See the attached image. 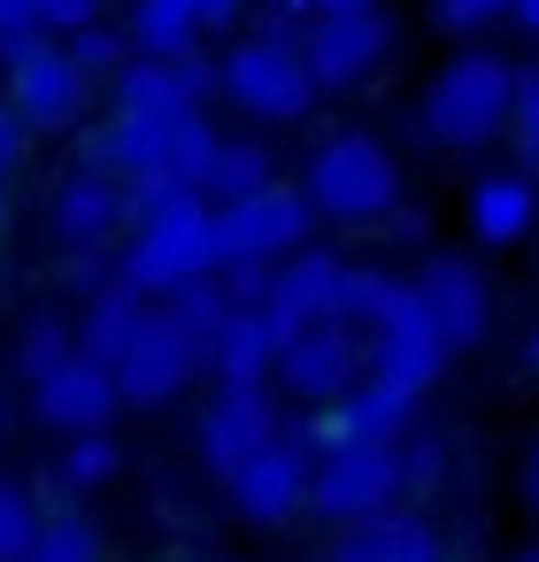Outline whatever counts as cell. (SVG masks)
Segmentation results:
<instances>
[{
    "label": "cell",
    "instance_id": "52a82bcc",
    "mask_svg": "<svg viewBox=\"0 0 539 562\" xmlns=\"http://www.w3.org/2000/svg\"><path fill=\"white\" fill-rule=\"evenodd\" d=\"M401 493H408V477H401V447H355V439H347V447H324L308 516H324V524L355 531V524L393 516V508H401Z\"/></svg>",
    "mask_w": 539,
    "mask_h": 562
},
{
    "label": "cell",
    "instance_id": "b9f144b4",
    "mask_svg": "<svg viewBox=\"0 0 539 562\" xmlns=\"http://www.w3.org/2000/svg\"><path fill=\"white\" fill-rule=\"evenodd\" d=\"M0 232H9V186H0Z\"/></svg>",
    "mask_w": 539,
    "mask_h": 562
},
{
    "label": "cell",
    "instance_id": "e575fe53",
    "mask_svg": "<svg viewBox=\"0 0 539 562\" xmlns=\"http://www.w3.org/2000/svg\"><path fill=\"white\" fill-rule=\"evenodd\" d=\"M24 147H32V124L0 101V186H9V170H24Z\"/></svg>",
    "mask_w": 539,
    "mask_h": 562
},
{
    "label": "cell",
    "instance_id": "60d3db41",
    "mask_svg": "<svg viewBox=\"0 0 539 562\" xmlns=\"http://www.w3.org/2000/svg\"><path fill=\"white\" fill-rule=\"evenodd\" d=\"M524 370L539 378V331H524Z\"/></svg>",
    "mask_w": 539,
    "mask_h": 562
},
{
    "label": "cell",
    "instance_id": "f546056e",
    "mask_svg": "<svg viewBox=\"0 0 539 562\" xmlns=\"http://www.w3.org/2000/svg\"><path fill=\"white\" fill-rule=\"evenodd\" d=\"M40 508H32V493L16 485V477H0V562H32V547H40Z\"/></svg>",
    "mask_w": 539,
    "mask_h": 562
},
{
    "label": "cell",
    "instance_id": "44dd1931",
    "mask_svg": "<svg viewBox=\"0 0 539 562\" xmlns=\"http://www.w3.org/2000/svg\"><path fill=\"white\" fill-rule=\"evenodd\" d=\"M324 562H447V547H439V531H431L424 516L393 508V516H378V524L339 531Z\"/></svg>",
    "mask_w": 539,
    "mask_h": 562
},
{
    "label": "cell",
    "instance_id": "9a60e30c",
    "mask_svg": "<svg viewBox=\"0 0 539 562\" xmlns=\"http://www.w3.org/2000/svg\"><path fill=\"white\" fill-rule=\"evenodd\" d=\"M209 93H224V63H201V55H186V63L132 55V63H124V78L109 86L116 116H147V124L201 116V109H209Z\"/></svg>",
    "mask_w": 539,
    "mask_h": 562
},
{
    "label": "cell",
    "instance_id": "4fadbf2b",
    "mask_svg": "<svg viewBox=\"0 0 539 562\" xmlns=\"http://www.w3.org/2000/svg\"><path fill=\"white\" fill-rule=\"evenodd\" d=\"M362 378H370V355H362L355 324H308V331H293L285 355H278V385H285L293 401H308L316 416L339 408Z\"/></svg>",
    "mask_w": 539,
    "mask_h": 562
},
{
    "label": "cell",
    "instance_id": "8992f818",
    "mask_svg": "<svg viewBox=\"0 0 539 562\" xmlns=\"http://www.w3.org/2000/svg\"><path fill=\"white\" fill-rule=\"evenodd\" d=\"M324 447H332L324 416H285V431H278V439H270L239 477H224V493H232L239 524H255V531H285L293 516H308Z\"/></svg>",
    "mask_w": 539,
    "mask_h": 562
},
{
    "label": "cell",
    "instance_id": "d590c367",
    "mask_svg": "<svg viewBox=\"0 0 539 562\" xmlns=\"http://www.w3.org/2000/svg\"><path fill=\"white\" fill-rule=\"evenodd\" d=\"M40 16H47V32H86V24H101V0H40Z\"/></svg>",
    "mask_w": 539,
    "mask_h": 562
},
{
    "label": "cell",
    "instance_id": "ffe728a7",
    "mask_svg": "<svg viewBox=\"0 0 539 562\" xmlns=\"http://www.w3.org/2000/svg\"><path fill=\"white\" fill-rule=\"evenodd\" d=\"M324 431H332V447H401L408 431H416V393H401V385H378V378H362L339 408H324Z\"/></svg>",
    "mask_w": 539,
    "mask_h": 562
},
{
    "label": "cell",
    "instance_id": "d6986e66",
    "mask_svg": "<svg viewBox=\"0 0 539 562\" xmlns=\"http://www.w3.org/2000/svg\"><path fill=\"white\" fill-rule=\"evenodd\" d=\"M462 209H470V239L478 247H524L531 224H539V186L524 170H485V178H470Z\"/></svg>",
    "mask_w": 539,
    "mask_h": 562
},
{
    "label": "cell",
    "instance_id": "8fae6325",
    "mask_svg": "<svg viewBox=\"0 0 539 562\" xmlns=\"http://www.w3.org/2000/svg\"><path fill=\"white\" fill-rule=\"evenodd\" d=\"M393 47H401V32L385 9H347V16H316L301 55L316 70V93H355L393 63Z\"/></svg>",
    "mask_w": 539,
    "mask_h": 562
},
{
    "label": "cell",
    "instance_id": "ac0fdd59",
    "mask_svg": "<svg viewBox=\"0 0 539 562\" xmlns=\"http://www.w3.org/2000/svg\"><path fill=\"white\" fill-rule=\"evenodd\" d=\"M347 278H355V262H339L332 247H308V255H293V262L278 270L262 316H270L285 339L308 331V324H339V308H347Z\"/></svg>",
    "mask_w": 539,
    "mask_h": 562
},
{
    "label": "cell",
    "instance_id": "30bf717a",
    "mask_svg": "<svg viewBox=\"0 0 539 562\" xmlns=\"http://www.w3.org/2000/svg\"><path fill=\"white\" fill-rule=\"evenodd\" d=\"M201 370H209V347H193L186 324L155 301L147 324H139V339H132L124 362H116V385H124V408H170Z\"/></svg>",
    "mask_w": 539,
    "mask_h": 562
},
{
    "label": "cell",
    "instance_id": "8d00e7d4",
    "mask_svg": "<svg viewBox=\"0 0 539 562\" xmlns=\"http://www.w3.org/2000/svg\"><path fill=\"white\" fill-rule=\"evenodd\" d=\"M239 9H247V0H186V16H193L201 32H232V24H239Z\"/></svg>",
    "mask_w": 539,
    "mask_h": 562
},
{
    "label": "cell",
    "instance_id": "484cf974",
    "mask_svg": "<svg viewBox=\"0 0 539 562\" xmlns=\"http://www.w3.org/2000/svg\"><path fill=\"white\" fill-rule=\"evenodd\" d=\"M132 55H155V63H186L201 47V24L186 16V0H132V24H124Z\"/></svg>",
    "mask_w": 539,
    "mask_h": 562
},
{
    "label": "cell",
    "instance_id": "83f0119b",
    "mask_svg": "<svg viewBox=\"0 0 539 562\" xmlns=\"http://www.w3.org/2000/svg\"><path fill=\"white\" fill-rule=\"evenodd\" d=\"M78 355H86V347H78V331H70L63 316H32V324H24V339H16V370H24L32 385H47V378H55V370H70Z\"/></svg>",
    "mask_w": 539,
    "mask_h": 562
},
{
    "label": "cell",
    "instance_id": "74e56055",
    "mask_svg": "<svg viewBox=\"0 0 539 562\" xmlns=\"http://www.w3.org/2000/svg\"><path fill=\"white\" fill-rule=\"evenodd\" d=\"M285 9H301V16L316 24V16H347V9H378V0H285Z\"/></svg>",
    "mask_w": 539,
    "mask_h": 562
},
{
    "label": "cell",
    "instance_id": "2e32d148",
    "mask_svg": "<svg viewBox=\"0 0 539 562\" xmlns=\"http://www.w3.org/2000/svg\"><path fill=\"white\" fill-rule=\"evenodd\" d=\"M416 301H424V316H431V331L454 347V355H470L485 331H493V285H485V270L470 262V255H424V270H416Z\"/></svg>",
    "mask_w": 539,
    "mask_h": 562
},
{
    "label": "cell",
    "instance_id": "9c48e42d",
    "mask_svg": "<svg viewBox=\"0 0 539 562\" xmlns=\"http://www.w3.org/2000/svg\"><path fill=\"white\" fill-rule=\"evenodd\" d=\"M47 224H55L63 255H124L139 209H132V186H124V178H109V170H70V178L55 186Z\"/></svg>",
    "mask_w": 539,
    "mask_h": 562
},
{
    "label": "cell",
    "instance_id": "ab89813d",
    "mask_svg": "<svg viewBox=\"0 0 539 562\" xmlns=\"http://www.w3.org/2000/svg\"><path fill=\"white\" fill-rule=\"evenodd\" d=\"M508 24H516V32H531V40H539V0H516V9H508Z\"/></svg>",
    "mask_w": 539,
    "mask_h": 562
},
{
    "label": "cell",
    "instance_id": "7c38bea8",
    "mask_svg": "<svg viewBox=\"0 0 539 562\" xmlns=\"http://www.w3.org/2000/svg\"><path fill=\"white\" fill-rule=\"evenodd\" d=\"M285 431V408H278V385H216V401L201 408L193 424V447L216 477H239L270 439Z\"/></svg>",
    "mask_w": 539,
    "mask_h": 562
},
{
    "label": "cell",
    "instance_id": "6da1fadb",
    "mask_svg": "<svg viewBox=\"0 0 539 562\" xmlns=\"http://www.w3.org/2000/svg\"><path fill=\"white\" fill-rule=\"evenodd\" d=\"M339 324H355V339H362V355H370V378H378V385H401V393H416V401H424V393L447 378V362H454V347L431 331V316H424V301H416V278H393V270H362V262H355Z\"/></svg>",
    "mask_w": 539,
    "mask_h": 562
},
{
    "label": "cell",
    "instance_id": "7a4b0ae2",
    "mask_svg": "<svg viewBox=\"0 0 539 562\" xmlns=\"http://www.w3.org/2000/svg\"><path fill=\"white\" fill-rule=\"evenodd\" d=\"M516 78H524V70H516L508 55H493V47L447 55V63L431 70L424 101H416V132H424L431 147H447V155L493 147V139L508 132V116H516Z\"/></svg>",
    "mask_w": 539,
    "mask_h": 562
},
{
    "label": "cell",
    "instance_id": "603a6c76",
    "mask_svg": "<svg viewBox=\"0 0 539 562\" xmlns=\"http://www.w3.org/2000/svg\"><path fill=\"white\" fill-rule=\"evenodd\" d=\"M147 308H155V301H147V293H132V285L116 278V285H109V293H93V308L78 316V347H86L93 362H109V370H116V362H124V347L139 339Z\"/></svg>",
    "mask_w": 539,
    "mask_h": 562
},
{
    "label": "cell",
    "instance_id": "7bdbcfd3",
    "mask_svg": "<svg viewBox=\"0 0 539 562\" xmlns=\"http://www.w3.org/2000/svg\"><path fill=\"white\" fill-rule=\"evenodd\" d=\"M516 562H539V539H531V547H524V554H516Z\"/></svg>",
    "mask_w": 539,
    "mask_h": 562
},
{
    "label": "cell",
    "instance_id": "cb8c5ba5",
    "mask_svg": "<svg viewBox=\"0 0 539 562\" xmlns=\"http://www.w3.org/2000/svg\"><path fill=\"white\" fill-rule=\"evenodd\" d=\"M270 186H278L270 147H262V139H224V147H216V162H209V178H201V201L239 209V201H255V193H270Z\"/></svg>",
    "mask_w": 539,
    "mask_h": 562
},
{
    "label": "cell",
    "instance_id": "4316f807",
    "mask_svg": "<svg viewBox=\"0 0 539 562\" xmlns=\"http://www.w3.org/2000/svg\"><path fill=\"white\" fill-rule=\"evenodd\" d=\"M162 308H170V316L186 324V339H193V347H209V355H216V339H224V331H232V316H239V301L224 293V278H201V285H186V293H170Z\"/></svg>",
    "mask_w": 539,
    "mask_h": 562
},
{
    "label": "cell",
    "instance_id": "277c9868",
    "mask_svg": "<svg viewBox=\"0 0 539 562\" xmlns=\"http://www.w3.org/2000/svg\"><path fill=\"white\" fill-rule=\"evenodd\" d=\"M308 32L293 24V16H278V24H262L255 40H239L232 55H224V101L247 116V124H262V132H285V124H301L308 109H316V70H308Z\"/></svg>",
    "mask_w": 539,
    "mask_h": 562
},
{
    "label": "cell",
    "instance_id": "5bb4252c",
    "mask_svg": "<svg viewBox=\"0 0 539 562\" xmlns=\"http://www.w3.org/2000/svg\"><path fill=\"white\" fill-rule=\"evenodd\" d=\"M9 109L32 124V132H78L86 109H93V78L78 70L70 47H32L24 63H9Z\"/></svg>",
    "mask_w": 539,
    "mask_h": 562
},
{
    "label": "cell",
    "instance_id": "e0dca14e",
    "mask_svg": "<svg viewBox=\"0 0 539 562\" xmlns=\"http://www.w3.org/2000/svg\"><path fill=\"white\" fill-rule=\"evenodd\" d=\"M32 416H40L47 431H63V439L116 431V416H124V385H116V370H109V362L78 355L70 370H55L47 385H32Z\"/></svg>",
    "mask_w": 539,
    "mask_h": 562
},
{
    "label": "cell",
    "instance_id": "f1b7e54d",
    "mask_svg": "<svg viewBox=\"0 0 539 562\" xmlns=\"http://www.w3.org/2000/svg\"><path fill=\"white\" fill-rule=\"evenodd\" d=\"M32 562H109V539H101V524H93V516L63 508V516H47V524H40Z\"/></svg>",
    "mask_w": 539,
    "mask_h": 562
},
{
    "label": "cell",
    "instance_id": "d4e9b609",
    "mask_svg": "<svg viewBox=\"0 0 539 562\" xmlns=\"http://www.w3.org/2000/svg\"><path fill=\"white\" fill-rule=\"evenodd\" d=\"M116 477H124V439H116V431L70 439V447L55 454V470H47V485H55L63 501H86V493H101V485H116Z\"/></svg>",
    "mask_w": 539,
    "mask_h": 562
},
{
    "label": "cell",
    "instance_id": "ba28073f",
    "mask_svg": "<svg viewBox=\"0 0 539 562\" xmlns=\"http://www.w3.org/2000/svg\"><path fill=\"white\" fill-rule=\"evenodd\" d=\"M308 232H316V209L301 186H270L239 209H224V270H285L293 255H308Z\"/></svg>",
    "mask_w": 539,
    "mask_h": 562
},
{
    "label": "cell",
    "instance_id": "d6a6232c",
    "mask_svg": "<svg viewBox=\"0 0 539 562\" xmlns=\"http://www.w3.org/2000/svg\"><path fill=\"white\" fill-rule=\"evenodd\" d=\"M447 439H431V431H408L401 439V477H408V493H431V485H447Z\"/></svg>",
    "mask_w": 539,
    "mask_h": 562
},
{
    "label": "cell",
    "instance_id": "f35d334b",
    "mask_svg": "<svg viewBox=\"0 0 539 562\" xmlns=\"http://www.w3.org/2000/svg\"><path fill=\"white\" fill-rule=\"evenodd\" d=\"M524 501H531V516H539V439H531V454H524Z\"/></svg>",
    "mask_w": 539,
    "mask_h": 562
},
{
    "label": "cell",
    "instance_id": "ee69618b",
    "mask_svg": "<svg viewBox=\"0 0 539 562\" xmlns=\"http://www.w3.org/2000/svg\"><path fill=\"white\" fill-rule=\"evenodd\" d=\"M0 9H9V0H0Z\"/></svg>",
    "mask_w": 539,
    "mask_h": 562
},
{
    "label": "cell",
    "instance_id": "7402d4cb",
    "mask_svg": "<svg viewBox=\"0 0 539 562\" xmlns=\"http://www.w3.org/2000/svg\"><path fill=\"white\" fill-rule=\"evenodd\" d=\"M278 355H285V331H278L262 308H239L232 331L216 339L209 370H216L224 385H270V378H278Z\"/></svg>",
    "mask_w": 539,
    "mask_h": 562
},
{
    "label": "cell",
    "instance_id": "3957f363",
    "mask_svg": "<svg viewBox=\"0 0 539 562\" xmlns=\"http://www.w3.org/2000/svg\"><path fill=\"white\" fill-rule=\"evenodd\" d=\"M116 278L132 293H147V301H170V293H186L201 278H224V209L186 193V201L139 216L132 247L116 255Z\"/></svg>",
    "mask_w": 539,
    "mask_h": 562
},
{
    "label": "cell",
    "instance_id": "5b68a950",
    "mask_svg": "<svg viewBox=\"0 0 539 562\" xmlns=\"http://www.w3.org/2000/svg\"><path fill=\"white\" fill-rule=\"evenodd\" d=\"M301 193L324 224H393L401 216V162L385 139L370 132H332L308 147V170H301Z\"/></svg>",
    "mask_w": 539,
    "mask_h": 562
},
{
    "label": "cell",
    "instance_id": "836d02e7",
    "mask_svg": "<svg viewBox=\"0 0 539 562\" xmlns=\"http://www.w3.org/2000/svg\"><path fill=\"white\" fill-rule=\"evenodd\" d=\"M516 9V0H431V24L439 32H454V40H478L485 24H501Z\"/></svg>",
    "mask_w": 539,
    "mask_h": 562
},
{
    "label": "cell",
    "instance_id": "1f68e13d",
    "mask_svg": "<svg viewBox=\"0 0 539 562\" xmlns=\"http://www.w3.org/2000/svg\"><path fill=\"white\" fill-rule=\"evenodd\" d=\"M508 155L524 178H539V70L516 78V116H508Z\"/></svg>",
    "mask_w": 539,
    "mask_h": 562
},
{
    "label": "cell",
    "instance_id": "4dcf8cb0",
    "mask_svg": "<svg viewBox=\"0 0 539 562\" xmlns=\"http://www.w3.org/2000/svg\"><path fill=\"white\" fill-rule=\"evenodd\" d=\"M70 55H78V70H86L93 86H101V78L116 86V78H124V63H132V40H124V32H109V24H86V32L70 40Z\"/></svg>",
    "mask_w": 539,
    "mask_h": 562
}]
</instances>
